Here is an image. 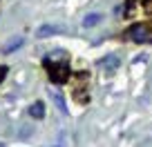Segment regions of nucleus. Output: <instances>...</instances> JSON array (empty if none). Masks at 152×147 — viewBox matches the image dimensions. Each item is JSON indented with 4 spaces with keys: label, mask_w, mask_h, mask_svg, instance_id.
<instances>
[{
    "label": "nucleus",
    "mask_w": 152,
    "mask_h": 147,
    "mask_svg": "<svg viewBox=\"0 0 152 147\" xmlns=\"http://www.w3.org/2000/svg\"><path fill=\"white\" fill-rule=\"evenodd\" d=\"M101 20H103V14H99V11H92V14H87L85 18H83V27H85V29L96 27Z\"/></svg>",
    "instance_id": "nucleus-3"
},
{
    "label": "nucleus",
    "mask_w": 152,
    "mask_h": 147,
    "mask_svg": "<svg viewBox=\"0 0 152 147\" xmlns=\"http://www.w3.org/2000/svg\"><path fill=\"white\" fill-rule=\"evenodd\" d=\"M61 31V27H56V25H43V27L36 31L38 38H47V36H54V33Z\"/></svg>",
    "instance_id": "nucleus-4"
},
{
    "label": "nucleus",
    "mask_w": 152,
    "mask_h": 147,
    "mask_svg": "<svg viewBox=\"0 0 152 147\" xmlns=\"http://www.w3.org/2000/svg\"><path fill=\"white\" fill-rule=\"evenodd\" d=\"M49 96H52V98H54V103H56V107L61 109L63 114H67V107H65V100H63V96L58 94L56 89H49Z\"/></svg>",
    "instance_id": "nucleus-7"
},
{
    "label": "nucleus",
    "mask_w": 152,
    "mask_h": 147,
    "mask_svg": "<svg viewBox=\"0 0 152 147\" xmlns=\"http://www.w3.org/2000/svg\"><path fill=\"white\" fill-rule=\"evenodd\" d=\"M29 116H31V118H38V120H40V118L45 116V105L40 103V100H38V103H34L31 107H29Z\"/></svg>",
    "instance_id": "nucleus-5"
},
{
    "label": "nucleus",
    "mask_w": 152,
    "mask_h": 147,
    "mask_svg": "<svg viewBox=\"0 0 152 147\" xmlns=\"http://www.w3.org/2000/svg\"><path fill=\"white\" fill-rule=\"evenodd\" d=\"M101 65L105 67V71H114L116 67H119V58H116V56H107V58L101 60Z\"/></svg>",
    "instance_id": "nucleus-6"
},
{
    "label": "nucleus",
    "mask_w": 152,
    "mask_h": 147,
    "mask_svg": "<svg viewBox=\"0 0 152 147\" xmlns=\"http://www.w3.org/2000/svg\"><path fill=\"white\" fill-rule=\"evenodd\" d=\"M49 67V78H52L54 83H63L67 80V71H69V67H67V62H52V60H45Z\"/></svg>",
    "instance_id": "nucleus-2"
},
{
    "label": "nucleus",
    "mask_w": 152,
    "mask_h": 147,
    "mask_svg": "<svg viewBox=\"0 0 152 147\" xmlns=\"http://www.w3.org/2000/svg\"><path fill=\"white\" fill-rule=\"evenodd\" d=\"M128 36L134 40V43H152V27L148 22H141V25H137V27L130 29Z\"/></svg>",
    "instance_id": "nucleus-1"
},
{
    "label": "nucleus",
    "mask_w": 152,
    "mask_h": 147,
    "mask_svg": "<svg viewBox=\"0 0 152 147\" xmlns=\"http://www.w3.org/2000/svg\"><path fill=\"white\" fill-rule=\"evenodd\" d=\"M7 76V67H0V83H2V78Z\"/></svg>",
    "instance_id": "nucleus-8"
}]
</instances>
